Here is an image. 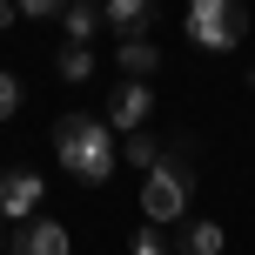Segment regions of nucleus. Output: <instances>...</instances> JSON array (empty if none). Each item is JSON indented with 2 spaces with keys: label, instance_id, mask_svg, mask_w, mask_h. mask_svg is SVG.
<instances>
[{
  "label": "nucleus",
  "instance_id": "nucleus-1",
  "mask_svg": "<svg viewBox=\"0 0 255 255\" xmlns=\"http://www.w3.org/2000/svg\"><path fill=\"white\" fill-rule=\"evenodd\" d=\"M54 161L81 181V188H108L121 168V141L101 115H61L54 121Z\"/></svg>",
  "mask_w": 255,
  "mask_h": 255
},
{
  "label": "nucleus",
  "instance_id": "nucleus-2",
  "mask_svg": "<svg viewBox=\"0 0 255 255\" xmlns=\"http://www.w3.org/2000/svg\"><path fill=\"white\" fill-rule=\"evenodd\" d=\"M188 195H195V148L188 141H168L161 161L141 175V222L175 229V222L188 215Z\"/></svg>",
  "mask_w": 255,
  "mask_h": 255
},
{
  "label": "nucleus",
  "instance_id": "nucleus-3",
  "mask_svg": "<svg viewBox=\"0 0 255 255\" xmlns=\"http://www.w3.org/2000/svg\"><path fill=\"white\" fill-rule=\"evenodd\" d=\"M188 40L202 54H229L249 40V7L242 0H188Z\"/></svg>",
  "mask_w": 255,
  "mask_h": 255
},
{
  "label": "nucleus",
  "instance_id": "nucleus-4",
  "mask_svg": "<svg viewBox=\"0 0 255 255\" xmlns=\"http://www.w3.org/2000/svg\"><path fill=\"white\" fill-rule=\"evenodd\" d=\"M40 202H47L40 168H7V175H0V215H7V222H34Z\"/></svg>",
  "mask_w": 255,
  "mask_h": 255
},
{
  "label": "nucleus",
  "instance_id": "nucleus-5",
  "mask_svg": "<svg viewBox=\"0 0 255 255\" xmlns=\"http://www.w3.org/2000/svg\"><path fill=\"white\" fill-rule=\"evenodd\" d=\"M148 115H154V94H148V81H121L115 94H108V128L115 134H134V128H148Z\"/></svg>",
  "mask_w": 255,
  "mask_h": 255
},
{
  "label": "nucleus",
  "instance_id": "nucleus-6",
  "mask_svg": "<svg viewBox=\"0 0 255 255\" xmlns=\"http://www.w3.org/2000/svg\"><path fill=\"white\" fill-rule=\"evenodd\" d=\"M7 249L13 255H74V235H67L54 215H34V222H20V229L7 235Z\"/></svg>",
  "mask_w": 255,
  "mask_h": 255
},
{
  "label": "nucleus",
  "instance_id": "nucleus-7",
  "mask_svg": "<svg viewBox=\"0 0 255 255\" xmlns=\"http://www.w3.org/2000/svg\"><path fill=\"white\" fill-rule=\"evenodd\" d=\"M101 20L115 27L121 40H148V27H154V0H101Z\"/></svg>",
  "mask_w": 255,
  "mask_h": 255
},
{
  "label": "nucleus",
  "instance_id": "nucleus-8",
  "mask_svg": "<svg viewBox=\"0 0 255 255\" xmlns=\"http://www.w3.org/2000/svg\"><path fill=\"white\" fill-rule=\"evenodd\" d=\"M115 61H121V81H154V67H161V47H154V40H121V47H115Z\"/></svg>",
  "mask_w": 255,
  "mask_h": 255
},
{
  "label": "nucleus",
  "instance_id": "nucleus-9",
  "mask_svg": "<svg viewBox=\"0 0 255 255\" xmlns=\"http://www.w3.org/2000/svg\"><path fill=\"white\" fill-rule=\"evenodd\" d=\"M94 27H108V20H101V7H94V0H67V13H61V34L74 40V47H88V40H94Z\"/></svg>",
  "mask_w": 255,
  "mask_h": 255
},
{
  "label": "nucleus",
  "instance_id": "nucleus-10",
  "mask_svg": "<svg viewBox=\"0 0 255 255\" xmlns=\"http://www.w3.org/2000/svg\"><path fill=\"white\" fill-rule=\"evenodd\" d=\"M222 249H229L222 222H181V255H222Z\"/></svg>",
  "mask_w": 255,
  "mask_h": 255
},
{
  "label": "nucleus",
  "instance_id": "nucleus-11",
  "mask_svg": "<svg viewBox=\"0 0 255 255\" xmlns=\"http://www.w3.org/2000/svg\"><path fill=\"white\" fill-rule=\"evenodd\" d=\"M121 161H128V168H141V175H148V168L161 161V141H154L148 128H134V134H121Z\"/></svg>",
  "mask_w": 255,
  "mask_h": 255
},
{
  "label": "nucleus",
  "instance_id": "nucleus-12",
  "mask_svg": "<svg viewBox=\"0 0 255 255\" xmlns=\"http://www.w3.org/2000/svg\"><path fill=\"white\" fill-rule=\"evenodd\" d=\"M54 67H61V81H88V74H94V54L67 40V47H61V61H54Z\"/></svg>",
  "mask_w": 255,
  "mask_h": 255
},
{
  "label": "nucleus",
  "instance_id": "nucleus-13",
  "mask_svg": "<svg viewBox=\"0 0 255 255\" xmlns=\"http://www.w3.org/2000/svg\"><path fill=\"white\" fill-rule=\"evenodd\" d=\"M128 255H168V235L154 229V222H141V235L128 242Z\"/></svg>",
  "mask_w": 255,
  "mask_h": 255
},
{
  "label": "nucleus",
  "instance_id": "nucleus-14",
  "mask_svg": "<svg viewBox=\"0 0 255 255\" xmlns=\"http://www.w3.org/2000/svg\"><path fill=\"white\" fill-rule=\"evenodd\" d=\"M13 13H27V20H61L67 0H13Z\"/></svg>",
  "mask_w": 255,
  "mask_h": 255
},
{
  "label": "nucleus",
  "instance_id": "nucleus-15",
  "mask_svg": "<svg viewBox=\"0 0 255 255\" xmlns=\"http://www.w3.org/2000/svg\"><path fill=\"white\" fill-rule=\"evenodd\" d=\"M13 115H20V74L0 67V121H13Z\"/></svg>",
  "mask_w": 255,
  "mask_h": 255
},
{
  "label": "nucleus",
  "instance_id": "nucleus-16",
  "mask_svg": "<svg viewBox=\"0 0 255 255\" xmlns=\"http://www.w3.org/2000/svg\"><path fill=\"white\" fill-rule=\"evenodd\" d=\"M13 20H20V13H13V0H0V34H7Z\"/></svg>",
  "mask_w": 255,
  "mask_h": 255
},
{
  "label": "nucleus",
  "instance_id": "nucleus-17",
  "mask_svg": "<svg viewBox=\"0 0 255 255\" xmlns=\"http://www.w3.org/2000/svg\"><path fill=\"white\" fill-rule=\"evenodd\" d=\"M249 88H255V67H249Z\"/></svg>",
  "mask_w": 255,
  "mask_h": 255
}]
</instances>
